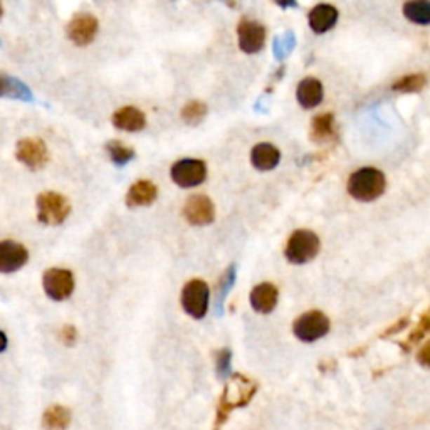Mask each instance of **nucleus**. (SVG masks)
Returning <instances> with one entry per match:
<instances>
[{
    "label": "nucleus",
    "instance_id": "obj_1",
    "mask_svg": "<svg viewBox=\"0 0 430 430\" xmlns=\"http://www.w3.org/2000/svg\"><path fill=\"white\" fill-rule=\"evenodd\" d=\"M257 389L259 383L250 377L242 373H232L225 380L224 390L219 397V403H217L215 408L214 429L212 430H222L234 410L247 407L253 402L255 394H257Z\"/></svg>",
    "mask_w": 430,
    "mask_h": 430
},
{
    "label": "nucleus",
    "instance_id": "obj_2",
    "mask_svg": "<svg viewBox=\"0 0 430 430\" xmlns=\"http://www.w3.org/2000/svg\"><path fill=\"white\" fill-rule=\"evenodd\" d=\"M387 189V178L378 168L363 167L348 178L347 190L358 202H373L380 199Z\"/></svg>",
    "mask_w": 430,
    "mask_h": 430
},
{
    "label": "nucleus",
    "instance_id": "obj_3",
    "mask_svg": "<svg viewBox=\"0 0 430 430\" xmlns=\"http://www.w3.org/2000/svg\"><path fill=\"white\" fill-rule=\"evenodd\" d=\"M210 304V288L203 279H190L180 291V306L187 316L192 319H203Z\"/></svg>",
    "mask_w": 430,
    "mask_h": 430
},
{
    "label": "nucleus",
    "instance_id": "obj_4",
    "mask_svg": "<svg viewBox=\"0 0 430 430\" xmlns=\"http://www.w3.org/2000/svg\"><path fill=\"white\" fill-rule=\"evenodd\" d=\"M319 247H321V242H319L316 234L308 231V229H297L289 236L284 255L291 264L303 266V264H308L316 257Z\"/></svg>",
    "mask_w": 430,
    "mask_h": 430
},
{
    "label": "nucleus",
    "instance_id": "obj_5",
    "mask_svg": "<svg viewBox=\"0 0 430 430\" xmlns=\"http://www.w3.org/2000/svg\"><path fill=\"white\" fill-rule=\"evenodd\" d=\"M37 220L44 225H61L71 214L69 200L58 192H42L36 200Z\"/></svg>",
    "mask_w": 430,
    "mask_h": 430
},
{
    "label": "nucleus",
    "instance_id": "obj_6",
    "mask_svg": "<svg viewBox=\"0 0 430 430\" xmlns=\"http://www.w3.org/2000/svg\"><path fill=\"white\" fill-rule=\"evenodd\" d=\"M330 318L321 311L313 309L308 313L301 314L300 318L293 323V333L300 342L313 343L316 340L323 338L330 331Z\"/></svg>",
    "mask_w": 430,
    "mask_h": 430
},
{
    "label": "nucleus",
    "instance_id": "obj_7",
    "mask_svg": "<svg viewBox=\"0 0 430 430\" xmlns=\"http://www.w3.org/2000/svg\"><path fill=\"white\" fill-rule=\"evenodd\" d=\"M74 274L69 269L51 267L42 274V289H44L46 296L49 300L58 301V303L69 300L72 293H74Z\"/></svg>",
    "mask_w": 430,
    "mask_h": 430
},
{
    "label": "nucleus",
    "instance_id": "obj_8",
    "mask_svg": "<svg viewBox=\"0 0 430 430\" xmlns=\"http://www.w3.org/2000/svg\"><path fill=\"white\" fill-rule=\"evenodd\" d=\"M170 177L173 184L182 189H194L202 185L207 178V165L199 159H182L170 168Z\"/></svg>",
    "mask_w": 430,
    "mask_h": 430
},
{
    "label": "nucleus",
    "instance_id": "obj_9",
    "mask_svg": "<svg viewBox=\"0 0 430 430\" xmlns=\"http://www.w3.org/2000/svg\"><path fill=\"white\" fill-rule=\"evenodd\" d=\"M98 29H100V24H98V19L93 14H88V12H79L69 20L66 27L67 39H69L74 46H79V48H84V46L91 44L95 41Z\"/></svg>",
    "mask_w": 430,
    "mask_h": 430
},
{
    "label": "nucleus",
    "instance_id": "obj_10",
    "mask_svg": "<svg viewBox=\"0 0 430 430\" xmlns=\"http://www.w3.org/2000/svg\"><path fill=\"white\" fill-rule=\"evenodd\" d=\"M15 159L27 168L41 170L49 160L48 147L41 138H22L17 142Z\"/></svg>",
    "mask_w": 430,
    "mask_h": 430
},
{
    "label": "nucleus",
    "instance_id": "obj_11",
    "mask_svg": "<svg viewBox=\"0 0 430 430\" xmlns=\"http://www.w3.org/2000/svg\"><path fill=\"white\" fill-rule=\"evenodd\" d=\"M184 217L190 225H208L215 220V206L207 195L195 194L187 199L184 206Z\"/></svg>",
    "mask_w": 430,
    "mask_h": 430
},
{
    "label": "nucleus",
    "instance_id": "obj_12",
    "mask_svg": "<svg viewBox=\"0 0 430 430\" xmlns=\"http://www.w3.org/2000/svg\"><path fill=\"white\" fill-rule=\"evenodd\" d=\"M239 48L246 54H257L266 44V27L253 19H242L237 25Z\"/></svg>",
    "mask_w": 430,
    "mask_h": 430
},
{
    "label": "nucleus",
    "instance_id": "obj_13",
    "mask_svg": "<svg viewBox=\"0 0 430 430\" xmlns=\"http://www.w3.org/2000/svg\"><path fill=\"white\" fill-rule=\"evenodd\" d=\"M27 262V247L15 241H0V274L20 271Z\"/></svg>",
    "mask_w": 430,
    "mask_h": 430
},
{
    "label": "nucleus",
    "instance_id": "obj_14",
    "mask_svg": "<svg viewBox=\"0 0 430 430\" xmlns=\"http://www.w3.org/2000/svg\"><path fill=\"white\" fill-rule=\"evenodd\" d=\"M279 301V289L272 283H261L253 288L249 295V303L259 314H269L276 309Z\"/></svg>",
    "mask_w": 430,
    "mask_h": 430
},
{
    "label": "nucleus",
    "instance_id": "obj_15",
    "mask_svg": "<svg viewBox=\"0 0 430 430\" xmlns=\"http://www.w3.org/2000/svg\"><path fill=\"white\" fill-rule=\"evenodd\" d=\"M338 8L331 4H318L311 8L308 15V22L311 31L314 34H326L335 27L338 22Z\"/></svg>",
    "mask_w": 430,
    "mask_h": 430
},
{
    "label": "nucleus",
    "instance_id": "obj_16",
    "mask_svg": "<svg viewBox=\"0 0 430 430\" xmlns=\"http://www.w3.org/2000/svg\"><path fill=\"white\" fill-rule=\"evenodd\" d=\"M159 197V187L150 180H136L126 192L125 203L130 208L148 207Z\"/></svg>",
    "mask_w": 430,
    "mask_h": 430
},
{
    "label": "nucleus",
    "instance_id": "obj_17",
    "mask_svg": "<svg viewBox=\"0 0 430 430\" xmlns=\"http://www.w3.org/2000/svg\"><path fill=\"white\" fill-rule=\"evenodd\" d=\"M112 123L116 130L136 133V131H142L147 126V116H145L142 109L135 108V106H123V108L113 113Z\"/></svg>",
    "mask_w": 430,
    "mask_h": 430
},
{
    "label": "nucleus",
    "instance_id": "obj_18",
    "mask_svg": "<svg viewBox=\"0 0 430 430\" xmlns=\"http://www.w3.org/2000/svg\"><path fill=\"white\" fill-rule=\"evenodd\" d=\"M325 98L323 84L316 78H304L296 88V100L304 109H313L321 105Z\"/></svg>",
    "mask_w": 430,
    "mask_h": 430
},
{
    "label": "nucleus",
    "instance_id": "obj_19",
    "mask_svg": "<svg viewBox=\"0 0 430 430\" xmlns=\"http://www.w3.org/2000/svg\"><path fill=\"white\" fill-rule=\"evenodd\" d=\"M281 161V152L271 143H257L250 152V163L259 172L274 170Z\"/></svg>",
    "mask_w": 430,
    "mask_h": 430
},
{
    "label": "nucleus",
    "instance_id": "obj_20",
    "mask_svg": "<svg viewBox=\"0 0 430 430\" xmlns=\"http://www.w3.org/2000/svg\"><path fill=\"white\" fill-rule=\"evenodd\" d=\"M71 410L64 405H51L42 414V427L44 430H66L71 425Z\"/></svg>",
    "mask_w": 430,
    "mask_h": 430
},
{
    "label": "nucleus",
    "instance_id": "obj_21",
    "mask_svg": "<svg viewBox=\"0 0 430 430\" xmlns=\"http://www.w3.org/2000/svg\"><path fill=\"white\" fill-rule=\"evenodd\" d=\"M0 98H14L20 101H32V93L22 81L0 72Z\"/></svg>",
    "mask_w": 430,
    "mask_h": 430
},
{
    "label": "nucleus",
    "instance_id": "obj_22",
    "mask_svg": "<svg viewBox=\"0 0 430 430\" xmlns=\"http://www.w3.org/2000/svg\"><path fill=\"white\" fill-rule=\"evenodd\" d=\"M403 15L412 24L430 25V0H407L403 4Z\"/></svg>",
    "mask_w": 430,
    "mask_h": 430
},
{
    "label": "nucleus",
    "instance_id": "obj_23",
    "mask_svg": "<svg viewBox=\"0 0 430 430\" xmlns=\"http://www.w3.org/2000/svg\"><path fill=\"white\" fill-rule=\"evenodd\" d=\"M335 135V116L331 113L318 114L311 125V136L314 142H326Z\"/></svg>",
    "mask_w": 430,
    "mask_h": 430
},
{
    "label": "nucleus",
    "instance_id": "obj_24",
    "mask_svg": "<svg viewBox=\"0 0 430 430\" xmlns=\"http://www.w3.org/2000/svg\"><path fill=\"white\" fill-rule=\"evenodd\" d=\"M106 152H108L109 160H112L116 167H125L126 163H130V161L135 159L133 148L123 145L120 140H113V142L106 145Z\"/></svg>",
    "mask_w": 430,
    "mask_h": 430
},
{
    "label": "nucleus",
    "instance_id": "obj_25",
    "mask_svg": "<svg viewBox=\"0 0 430 430\" xmlns=\"http://www.w3.org/2000/svg\"><path fill=\"white\" fill-rule=\"evenodd\" d=\"M207 105L203 103V101H189L184 108H182L180 112V116L182 120H184L187 125L190 126H197L199 123L203 121V118L207 116Z\"/></svg>",
    "mask_w": 430,
    "mask_h": 430
},
{
    "label": "nucleus",
    "instance_id": "obj_26",
    "mask_svg": "<svg viewBox=\"0 0 430 430\" xmlns=\"http://www.w3.org/2000/svg\"><path fill=\"white\" fill-rule=\"evenodd\" d=\"M427 86V76L425 74H408L400 78L394 84V89L398 93H419Z\"/></svg>",
    "mask_w": 430,
    "mask_h": 430
},
{
    "label": "nucleus",
    "instance_id": "obj_27",
    "mask_svg": "<svg viewBox=\"0 0 430 430\" xmlns=\"http://www.w3.org/2000/svg\"><path fill=\"white\" fill-rule=\"evenodd\" d=\"M214 361H215V372L219 375V378L227 380L232 375V351L231 348H220L214 353Z\"/></svg>",
    "mask_w": 430,
    "mask_h": 430
},
{
    "label": "nucleus",
    "instance_id": "obj_28",
    "mask_svg": "<svg viewBox=\"0 0 430 430\" xmlns=\"http://www.w3.org/2000/svg\"><path fill=\"white\" fill-rule=\"evenodd\" d=\"M234 281H236V267L229 266L222 276H220L219 283H217V304L220 306V301H224L225 295L231 291Z\"/></svg>",
    "mask_w": 430,
    "mask_h": 430
},
{
    "label": "nucleus",
    "instance_id": "obj_29",
    "mask_svg": "<svg viewBox=\"0 0 430 430\" xmlns=\"http://www.w3.org/2000/svg\"><path fill=\"white\" fill-rule=\"evenodd\" d=\"M78 328L72 325H64L59 331V340L64 347H74L76 342H78Z\"/></svg>",
    "mask_w": 430,
    "mask_h": 430
},
{
    "label": "nucleus",
    "instance_id": "obj_30",
    "mask_svg": "<svg viewBox=\"0 0 430 430\" xmlns=\"http://www.w3.org/2000/svg\"><path fill=\"white\" fill-rule=\"evenodd\" d=\"M417 361H419L420 367L430 370V340L419 348V351H417Z\"/></svg>",
    "mask_w": 430,
    "mask_h": 430
},
{
    "label": "nucleus",
    "instance_id": "obj_31",
    "mask_svg": "<svg viewBox=\"0 0 430 430\" xmlns=\"http://www.w3.org/2000/svg\"><path fill=\"white\" fill-rule=\"evenodd\" d=\"M408 321H410V319H408V316L400 318L398 321H395L394 325L389 326L385 331H383V333H382V338H387V336L397 335V333H400V331H403V330H405V328L408 326Z\"/></svg>",
    "mask_w": 430,
    "mask_h": 430
},
{
    "label": "nucleus",
    "instance_id": "obj_32",
    "mask_svg": "<svg viewBox=\"0 0 430 430\" xmlns=\"http://www.w3.org/2000/svg\"><path fill=\"white\" fill-rule=\"evenodd\" d=\"M279 7L289 8V7H297V0H274Z\"/></svg>",
    "mask_w": 430,
    "mask_h": 430
},
{
    "label": "nucleus",
    "instance_id": "obj_33",
    "mask_svg": "<svg viewBox=\"0 0 430 430\" xmlns=\"http://www.w3.org/2000/svg\"><path fill=\"white\" fill-rule=\"evenodd\" d=\"M7 347H8V338H7V335L4 333L2 330H0V353H4L7 350Z\"/></svg>",
    "mask_w": 430,
    "mask_h": 430
},
{
    "label": "nucleus",
    "instance_id": "obj_34",
    "mask_svg": "<svg viewBox=\"0 0 430 430\" xmlns=\"http://www.w3.org/2000/svg\"><path fill=\"white\" fill-rule=\"evenodd\" d=\"M365 350H367V348H356V351H350L348 356H361L365 355Z\"/></svg>",
    "mask_w": 430,
    "mask_h": 430
},
{
    "label": "nucleus",
    "instance_id": "obj_35",
    "mask_svg": "<svg viewBox=\"0 0 430 430\" xmlns=\"http://www.w3.org/2000/svg\"><path fill=\"white\" fill-rule=\"evenodd\" d=\"M4 15V7H2V2H0V19H2Z\"/></svg>",
    "mask_w": 430,
    "mask_h": 430
}]
</instances>
